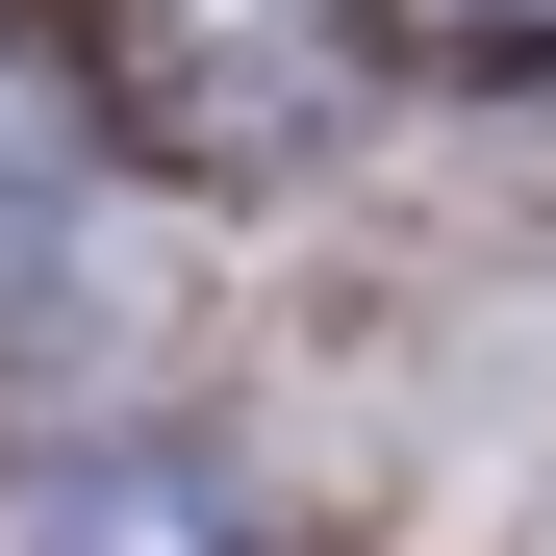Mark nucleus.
Listing matches in <instances>:
<instances>
[{"mask_svg": "<svg viewBox=\"0 0 556 556\" xmlns=\"http://www.w3.org/2000/svg\"><path fill=\"white\" fill-rule=\"evenodd\" d=\"M76 51H102V127L203 203H253L354 127V0H76Z\"/></svg>", "mask_w": 556, "mask_h": 556, "instance_id": "f257e3e1", "label": "nucleus"}, {"mask_svg": "<svg viewBox=\"0 0 556 556\" xmlns=\"http://www.w3.org/2000/svg\"><path fill=\"white\" fill-rule=\"evenodd\" d=\"M0 556H228L203 481H127V455H26L0 481Z\"/></svg>", "mask_w": 556, "mask_h": 556, "instance_id": "f03ea898", "label": "nucleus"}, {"mask_svg": "<svg viewBox=\"0 0 556 556\" xmlns=\"http://www.w3.org/2000/svg\"><path fill=\"white\" fill-rule=\"evenodd\" d=\"M455 26H506V51H531V26H556V0H455Z\"/></svg>", "mask_w": 556, "mask_h": 556, "instance_id": "7ed1b4c3", "label": "nucleus"}]
</instances>
